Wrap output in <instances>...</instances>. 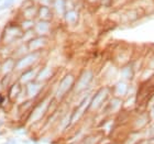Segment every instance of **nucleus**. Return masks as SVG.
<instances>
[{"label": "nucleus", "instance_id": "1", "mask_svg": "<svg viewBox=\"0 0 154 144\" xmlns=\"http://www.w3.org/2000/svg\"><path fill=\"white\" fill-rule=\"evenodd\" d=\"M151 121L150 119V115H146V113H143L140 117L135 118L133 124H132V131H144L146 127L149 125Z\"/></svg>", "mask_w": 154, "mask_h": 144}, {"label": "nucleus", "instance_id": "2", "mask_svg": "<svg viewBox=\"0 0 154 144\" xmlns=\"http://www.w3.org/2000/svg\"><path fill=\"white\" fill-rule=\"evenodd\" d=\"M144 139V131H131L125 136V141H123L122 144H139Z\"/></svg>", "mask_w": 154, "mask_h": 144}, {"label": "nucleus", "instance_id": "3", "mask_svg": "<svg viewBox=\"0 0 154 144\" xmlns=\"http://www.w3.org/2000/svg\"><path fill=\"white\" fill-rule=\"evenodd\" d=\"M35 56H36L35 54H30V55H28V56L22 57L19 62H18L17 68H26V67H28V66H30L33 62L35 61V58H36Z\"/></svg>", "mask_w": 154, "mask_h": 144}, {"label": "nucleus", "instance_id": "4", "mask_svg": "<svg viewBox=\"0 0 154 144\" xmlns=\"http://www.w3.org/2000/svg\"><path fill=\"white\" fill-rule=\"evenodd\" d=\"M72 83H73V77L71 75H68L62 80L61 85H60V88H58V95L61 96L63 93H65L67 91V89L72 86Z\"/></svg>", "mask_w": 154, "mask_h": 144}, {"label": "nucleus", "instance_id": "5", "mask_svg": "<svg viewBox=\"0 0 154 144\" xmlns=\"http://www.w3.org/2000/svg\"><path fill=\"white\" fill-rule=\"evenodd\" d=\"M101 140V136L98 134L94 135H88L85 139H83V141L80 144H98Z\"/></svg>", "mask_w": 154, "mask_h": 144}, {"label": "nucleus", "instance_id": "6", "mask_svg": "<svg viewBox=\"0 0 154 144\" xmlns=\"http://www.w3.org/2000/svg\"><path fill=\"white\" fill-rule=\"evenodd\" d=\"M90 78H91V74H90V73L84 74L83 77H82V79H80V81H79V84H78V89H80V88H84V87L86 86L87 83L90 80Z\"/></svg>", "mask_w": 154, "mask_h": 144}, {"label": "nucleus", "instance_id": "7", "mask_svg": "<svg viewBox=\"0 0 154 144\" xmlns=\"http://www.w3.org/2000/svg\"><path fill=\"white\" fill-rule=\"evenodd\" d=\"M12 68H13V63H12V62H11V61H6L2 64V66H1V72H2L3 74H7V73H9Z\"/></svg>", "mask_w": 154, "mask_h": 144}, {"label": "nucleus", "instance_id": "8", "mask_svg": "<svg viewBox=\"0 0 154 144\" xmlns=\"http://www.w3.org/2000/svg\"><path fill=\"white\" fill-rule=\"evenodd\" d=\"M38 87L36 84H29L28 85V95L29 96H34L36 93H38Z\"/></svg>", "mask_w": 154, "mask_h": 144}, {"label": "nucleus", "instance_id": "9", "mask_svg": "<svg viewBox=\"0 0 154 144\" xmlns=\"http://www.w3.org/2000/svg\"><path fill=\"white\" fill-rule=\"evenodd\" d=\"M144 134H145V138L146 139L154 136V121L144 130Z\"/></svg>", "mask_w": 154, "mask_h": 144}, {"label": "nucleus", "instance_id": "10", "mask_svg": "<svg viewBox=\"0 0 154 144\" xmlns=\"http://www.w3.org/2000/svg\"><path fill=\"white\" fill-rule=\"evenodd\" d=\"M32 75H33V71H29V72H26V73H24L21 76V81L22 83H28L31 78H32Z\"/></svg>", "mask_w": 154, "mask_h": 144}, {"label": "nucleus", "instance_id": "11", "mask_svg": "<svg viewBox=\"0 0 154 144\" xmlns=\"http://www.w3.org/2000/svg\"><path fill=\"white\" fill-rule=\"evenodd\" d=\"M18 93H19V85L16 84V85H13V86L10 88V97L11 96L16 97Z\"/></svg>", "mask_w": 154, "mask_h": 144}, {"label": "nucleus", "instance_id": "12", "mask_svg": "<svg viewBox=\"0 0 154 144\" xmlns=\"http://www.w3.org/2000/svg\"><path fill=\"white\" fill-rule=\"evenodd\" d=\"M12 2H13V0H6V2L3 3L5 6L0 7V10H1V9H5V8H7V7H9L10 5H11V3H12Z\"/></svg>", "mask_w": 154, "mask_h": 144}, {"label": "nucleus", "instance_id": "13", "mask_svg": "<svg viewBox=\"0 0 154 144\" xmlns=\"http://www.w3.org/2000/svg\"><path fill=\"white\" fill-rule=\"evenodd\" d=\"M3 144H19V143H18L16 140H13V139H12V140H9V141L5 142Z\"/></svg>", "mask_w": 154, "mask_h": 144}, {"label": "nucleus", "instance_id": "14", "mask_svg": "<svg viewBox=\"0 0 154 144\" xmlns=\"http://www.w3.org/2000/svg\"><path fill=\"white\" fill-rule=\"evenodd\" d=\"M148 141H149V144H154V136H152V138H149Z\"/></svg>", "mask_w": 154, "mask_h": 144}, {"label": "nucleus", "instance_id": "15", "mask_svg": "<svg viewBox=\"0 0 154 144\" xmlns=\"http://www.w3.org/2000/svg\"><path fill=\"white\" fill-rule=\"evenodd\" d=\"M3 100H5V97H3L2 95H0V105L3 103Z\"/></svg>", "mask_w": 154, "mask_h": 144}, {"label": "nucleus", "instance_id": "16", "mask_svg": "<svg viewBox=\"0 0 154 144\" xmlns=\"http://www.w3.org/2000/svg\"><path fill=\"white\" fill-rule=\"evenodd\" d=\"M0 124H1V121H0Z\"/></svg>", "mask_w": 154, "mask_h": 144}]
</instances>
